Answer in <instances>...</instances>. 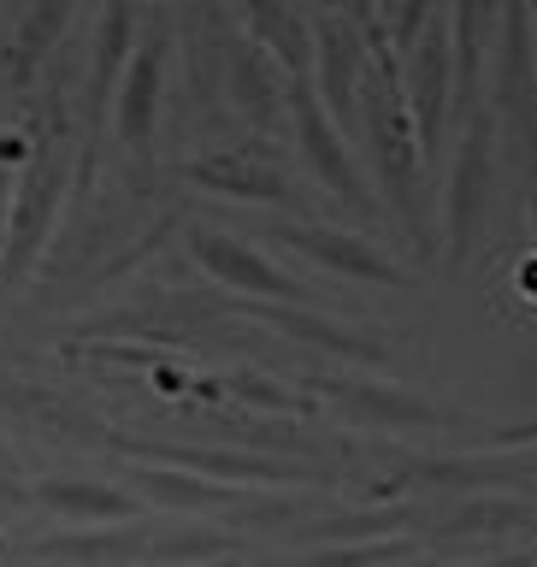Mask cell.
<instances>
[{"mask_svg": "<svg viewBox=\"0 0 537 567\" xmlns=\"http://www.w3.org/2000/svg\"><path fill=\"white\" fill-rule=\"evenodd\" d=\"M490 207H496V118H490V106L478 101L473 113L461 118L450 184H443V255H450V266H467L478 255Z\"/></svg>", "mask_w": 537, "mask_h": 567, "instance_id": "4", "label": "cell"}, {"mask_svg": "<svg viewBox=\"0 0 537 567\" xmlns=\"http://www.w3.org/2000/svg\"><path fill=\"white\" fill-rule=\"evenodd\" d=\"M30 503L53 514V520L71 526H113V520H136L142 503L124 485H106V478H83V473H48L35 478Z\"/></svg>", "mask_w": 537, "mask_h": 567, "instance_id": "19", "label": "cell"}, {"mask_svg": "<svg viewBox=\"0 0 537 567\" xmlns=\"http://www.w3.org/2000/svg\"><path fill=\"white\" fill-rule=\"evenodd\" d=\"M148 7H159V12H166V7H172V0H148Z\"/></svg>", "mask_w": 537, "mask_h": 567, "instance_id": "34", "label": "cell"}, {"mask_svg": "<svg viewBox=\"0 0 537 567\" xmlns=\"http://www.w3.org/2000/svg\"><path fill=\"white\" fill-rule=\"evenodd\" d=\"M219 384H225V396H230V402H242V408H266V414H278V420H308V414H313V402H308V396L283 390L278 379H266V372H255V367L225 372Z\"/></svg>", "mask_w": 537, "mask_h": 567, "instance_id": "28", "label": "cell"}, {"mask_svg": "<svg viewBox=\"0 0 537 567\" xmlns=\"http://www.w3.org/2000/svg\"><path fill=\"white\" fill-rule=\"evenodd\" d=\"M30 148H24V172H18V189H12V213H7V237H0V284H24L35 278V266L53 248V230H60V213L71 202V106H65V78H48V89L35 95L30 106V124H24Z\"/></svg>", "mask_w": 537, "mask_h": 567, "instance_id": "1", "label": "cell"}, {"mask_svg": "<svg viewBox=\"0 0 537 567\" xmlns=\"http://www.w3.org/2000/svg\"><path fill=\"white\" fill-rule=\"evenodd\" d=\"M237 12H242V30L255 35V42L272 53L290 78H308L313 30H308V18H301L296 0H237Z\"/></svg>", "mask_w": 537, "mask_h": 567, "instance_id": "22", "label": "cell"}, {"mask_svg": "<svg viewBox=\"0 0 537 567\" xmlns=\"http://www.w3.org/2000/svg\"><path fill=\"white\" fill-rule=\"evenodd\" d=\"M496 71H490V118L508 159L526 177L537 172V18L531 0H503L496 24Z\"/></svg>", "mask_w": 537, "mask_h": 567, "instance_id": "3", "label": "cell"}, {"mask_svg": "<svg viewBox=\"0 0 537 567\" xmlns=\"http://www.w3.org/2000/svg\"><path fill=\"white\" fill-rule=\"evenodd\" d=\"M213 567H230V561H213Z\"/></svg>", "mask_w": 537, "mask_h": 567, "instance_id": "36", "label": "cell"}, {"mask_svg": "<svg viewBox=\"0 0 537 567\" xmlns=\"http://www.w3.org/2000/svg\"><path fill=\"white\" fill-rule=\"evenodd\" d=\"M366 65H372V53L361 42V30L337 12H319L313 18V95L349 142L361 136V78H366Z\"/></svg>", "mask_w": 537, "mask_h": 567, "instance_id": "13", "label": "cell"}, {"mask_svg": "<svg viewBox=\"0 0 537 567\" xmlns=\"http://www.w3.org/2000/svg\"><path fill=\"white\" fill-rule=\"evenodd\" d=\"M372 159V184L384 195V213L402 225V237L414 243L420 260H432L437 230H432V195H425V159H420V136L407 118V95L396 71L366 65L361 78V136H354Z\"/></svg>", "mask_w": 537, "mask_h": 567, "instance_id": "2", "label": "cell"}, {"mask_svg": "<svg viewBox=\"0 0 537 567\" xmlns=\"http://www.w3.org/2000/svg\"><path fill=\"white\" fill-rule=\"evenodd\" d=\"M124 491L136 503H154L166 514H230L248 491L237 485H213V478H195V473H177V467H154V461H124Z\"/></svg>", "mask_w": 537, "mask_h": 567, "instance_id": "20", "label": "cell"}, {"mask_svg": "<svg viewBox=\"0 0 537 567\" xmlns=\"http://www.w3.org/2000/svg\"><path fill=\"white\" fill-rule=\"evenodd\" d=\"M7 95H12V89H7V71H0V118H7Z\"/></svg>", "mask_w": 537, "mask_h": 567, "instance_id": "31", "label": "cell"}, {"mask_svg": "<svg viewBox=\"0 0 537 567\" xmlns=\"http://www.w3.org/2000/svg\"><path fill=\"white\" fill-rule=\"evenodd\" d=\"M242 556V538L225 526H189V520H166L154 526V544H148V561L154 567H213V561H237ZM142 561V567H148Z\"/></svg>", "mask_w": 537, "mask_h": 567, "instance_id": "24", "label": "cell"}, {"mask_svg": "<svg viewBox=\"0 0 537 567\" xmlns=\"http://www.w3.org/2000/svg\"><path fill=\"white\" fill-rule=\"evenodd\" d=\"M172 60H177V42L166 24L142 30L136 48H131V65L118 78V95H113V136L124 142L131 166L148 177L154 172V142H159V124H166V89H172Z\"/></svg>", "mask_w": 537, "mask_h": 567, "instance_id": "7", "label": "cell"}, {"mask_svg": "<svg viewBox=\"0 0 537 567\" xmlns=\"http://www.w3.org/2000/svg\"><path fill=\"white\" fill-rule=\"evenodd\" d=\"M219 95L230 101V113L260 136H272L278 124L290 118V71H283L248 30H230V18H225V83H219Z\"/></svg>", "mask_w": 537, "mask_h": 567, "instance_id": "12", "label": "cell"}, {"mask_svg": "<svg viewBox=\"0 0 537 567\" xmlns=\"http://www.w3.org/2000/svg\"><path fill=\"white\" fill-rule=\"evenodd\" d=\"M207 437L213 443H230V450H255V455H283V461H308V467H319V437L308 432L301 420H225V414H202Z\"/></svg>", "mask_w": 537, "mask_h": 567, "instance_id": "23", "label": "cell"}, {"mask_svg": "<svg viewBox=\"0 0 537 567\" xmlns=\"http://www.w3.org/2000/svg\"><path fill=\"white\" fill-rule=\"evenodd\" d=\"M154 526L148 514L136 520H113V526H71V532H42L30 544V561H48V567H142L148 561V544H154Z\"/></svg>", "mask_w": 537, "mask_h": 567, "instance_id": "17", "label": "cell"}, {"mask_svg": "<svg viewBox=\"0 0 537 567\" xmlns=\"http://www.w3.org/2000/svg\"><path fill=\"white\" fill-rule=\"evenodd\" d=\"M503 0H455L450 7V53H455V118L485 101V53L496 48Z\"/></svg>", "mask_w": 537, "mask_h": 567, "instance_id": "21", "label": "cell"}, {"mask_svg": "<svg viewBox=\"0 0 537 567\" xmlns=\"http://www.w3.org/2000/svg\"><path fill=\"white\" fill-rule=\"evenodd\" d=\"M237 313L260 319V326L296 337V343H308L319 354H331V361H349V367H366V372H390V367H396L390 337L372 331V326H343V319H331L319 308H278V301H237Z\"/></svg>", "mask_w": 537, "mask_h": 567, "instance_id": "14", "label": "cell"}, {"mask_svg": "<svg viewBox=\"0 0 537 567\" xmlns=\"http://www.w3.org/2000/svg\"><path fill=\"white\" fill-rule=\"evenodd\" d=\"M0 414L24 420L30 432H42L48 443H78V450H113V425L95 408L71 402L53 384H30V379H0Z\"/></svg>", "mask_w": 537, "mask_h": 567, "instance_id": "15", "label": "cell"}, {"mask_svg": "<svg viewBox=\"0 0 537 567\" xmlns=\"http://www.w3.org/2000/svg\"><path fill=\"white\" fill-rule=\"evenodd\" d=\"M313 514H319V496H308V491H248L225 520L248 526V532H278V526L313 520Z\"/></svg>", "mask_w": 537, "mask_h": 567, "instance_id": "27", "label": "cell"}, {"mask_svg": "<svg viewBox=\"0 0 537 567\" xmlns=\"http://www.w3.org/2000/svg\"><path fill=\"white\" fill-rule=\"evenodd\" d=\"M301 396L326 402L331 414H343L361 432H437V425H461V414L437 408L432 396H420L407 384L366 379V372H308Z\"/></svg>", "mask_w": 537, "mask_h": 567, "instance_id": "6", "label": "cell"}, {"mask_svg": "<svg viewBox=\"0 0 537 567\" xmlns=\"http://www.w3.org/2000/svg\"><path fill=\"white\" fill-rule=\"evenodd\" d=\"M189 260L202 266L213 284H225V290H237L248 301H278V308H308V284L290 278L278 260H266L255 243L230 237V230H207V225H189Z\"/></svg>", "mask_w": 537, "mask_h": 567, "instance_id": "10", "label": "cell"}, {"mask_svg": "<svg viewBox=\"0 0 537 567\" xmlns=\"http://www.w3.org/2000/svg\"><path fill=\"white\" fill-rule=\"evenodd\" d=\"M290 124H296V154H301V166L313 172V184L326 189L343 213H354V219H366V225L379 219V202H372L366 172L354 166L349 136L331 124V113L319 106L308 78H290Z\"/></svg>", "mask_w": 537, "mask_h": 567, "instance_id": "8", "label": "cell"}, {"mask_svg": "<svg viewBox=\"0 0 537 567\" xmlns=\"http://www.w3.org/2000/svg\"><path fill=\"white\" fill-rule=\"evenodd\" d=\"M407 567H437V561H407Z\"/></svg>", "mask_w": 537, "mask_h": 567, "instance_id": "35", "label": "cell"}, {"mask_svg": "<svg viewBox=\"0 0 537 567\" xmlns=\"http://www.w3.org/2000/svg\"><path fill=\"white\" fill-rule=\"evenodd\" d=\"M177 225H184V219H177V213H172V207H166V213H148V225H142V230H136V237H131V243H124V248H118V255H113V260H101V266H95V272H89V278L78 284V290H83V296H95V290H106V284H118V278H131V272H136V266H142V260H154V255H159V248H166V243L177 237Z\"/></svg>", "mask_w": 537, "mask_h": 567, "instance_id": "26", "label": "cell"}, {"mask_svg": "<svg viewBox=\"0 0 537 567\" xmlns=\"http://www.w3.org/2000/svg\"><path fill=\"white\" fill-rule=\"evenodd\" d=\"M514 290H520L526 301H537V248H531L520 266H514Z\"/></svg>", "mask_w": 537, "mask_h": 567, "instance_id": "30", "label": "cell"}, {"mask_svg": "<svg viewBox=\"0 0 537 567\" xmlns=\"http://www.w3.org/2000/svg\"><path fill=\"white\" fill-rule=\"evenodd\" d=\"M0 467H12V450H7V443H0Z\"/></svg>", "mask_w": 537, "mask_h": 567, "instance_id": "33", "label": "cell"}, {"mask_svg": "<svg viewBox=\"0 0 537 567\" xmlns=\"http://www.w3.org/2000/svg\"><path fill=\"white\" fill-rule=\"evenodd\" d=\"M407 561H420V544L402 532V538H372V544H296L255 567H407Z\"/></svg>", "mask_w": 537, "mask_h": 567, "instance_id": "25", "label": "cell"}, {"mask_svg": "<svg viewBox=\"0 0 537 567\" xmlns=\"http://www.w3.org/2000/svg\"><path fill=\"white\" fill-rule=\"evenodd\" d=\"M18 503H30L24 478H18L12 467H0V508H18Z\"/></svg>", "mask_w": 537, "mask_h": 567, "instance_id": "29", "label": "cell"}, {"mask_svg": "<svg viewBox=\"0 0 537 567\" xmlns=\"http://www.w3.org/2000/svg\"><path fill=\"white\" fill-rule=\"evenodd\" d=\"M189 189L219 195L242 207H278V213H308V189L290 177L272 142H237V148H202L177 166Z\"/></svg>", "mask_w": 537, "mask_h": 567, "instance_id": "5", "label": "cell"}, {"mask_svg": "<svg viewBox=\"0 0 537 567\" xmlns=\"http://www.w3.org/2000/svg\"><path fill=\"white\" fill-rule=\"evenodd\" d=\"M407 118H414L425 172H432L455 118V53H450V12L443 7L425 18V30L407 48Z\"/></svg>", "mask_w": 537, "mask_h": 567, "instance_id": "9", "label": "cell"}, {"mask_svg": "<svg viewBox=\"0 0 537 567\" xmlns=\"http://www.w3.org/2000/svg\"><path fill=\"white\" fill-rule=\"evenodd\" d=\"M71 18H78V0H18V24L0 48V71H7V89H30L42 78V65L60 53Z\"/></svg>", "mask_w": 537, "mask_h": 567, "instance_id": "18", "label": "cell"}, {"mask_svg": "<svg viewBox=\"0 0 537 567\" xmlns=\"http://www.w3.org/2000/svg\"><path fill=\"white\" fill-rule=\"evenodd\" d=\"M526 213H531V237H537V189H531V202H526Z\"/></svg>", "mask_w": 537, "mask_h": 567, "instance_id": "32", "label": "cell"}, {"mask_svg": "<svg viewBox=\"0 0 537 567\" xmlns=\"http://www.w3.org/2000/svg\"><path fill=\"white\" fill-rule=\"evenodd\" d=\"M272 243H283L290 255L313 260L319 272L331 278H349V284H407L402 260L384 255L366 230H343V225H326V219H272Z\"/></svg>", "mask_w": 537, "mask_h": 567, "instance_id": "11", "label": "cell"}, {"mask_svg": "<svg viewBox=\"0 0 537 567\" xmlns=\"http://www.w3.org/2000/svg\"><path fill=\"white\" fill-rule=\"evenodd\" d=\"M520 532H537V496H514V491H473L450 503L425 526V538L437 549H467V544H503L520 538Z\"/></svg>", "mask_w": 537, "mask_h": 567, "instance_id": "16", "label": "cell"}]
</instances>
